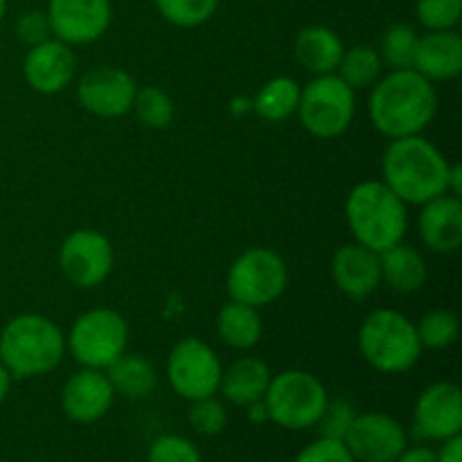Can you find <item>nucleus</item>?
<instances>
[{
    "label": "nucleus",
    "mask_w": 462,
    "mask_h": 462,
    "mask_svg": "<svg viewBox=\"0 0 462 462\" xmlns=\"http://www.w3.org/2000/svg\"><path fill=\"white\" fill-rule=\"evenodd\" d=\"M7 3L9 0H0V21H3L5 14H7Z\"/></svg>",
    "instance_id": "43"
},
{
    "label": "nucleus",
    "mask_w": 462,
    "mask_h": 462,
    "mask_svg": "<svg viewBox=\"0 0 462 462\" xmlns=\"http://www.w3.org/2000/svg\"><path fill=\"white\" fill-rule=\"evenodd\" d=\"M54 39L88 45L106 34L113 18L111 0H48L45 9Z\"/></svg>",
    "instance_id": "13"
},
{
    "label": "nucleus",
    "mask_w": 462,
    "mask_h": 462,
    "mask_svg": "<svg viewBox=\"0 0 462 462\" xmlns=\"http://www.w3.org/2000/svg\"><path fill=\"white\" fill-rule=\"evenodd\" d=\"M418 32L409 23H395L388 27L379 43V57L383 66H391L393 70H406L413 68L415 48H418Z\"/></svg>",
    "instance_id": "28"
},
{
    "label": "nucleus",
    "mask_w": 462,
    "mask_h": 462,
    "mask_svg": "<svg viewBox=\"0 0 462 462\" xmlns=\"http://www.w3.org/2000/svg\"><path fill=\"white\" fill-rule=\"evenodd\" d=\"M300 86L291 77H273L257 90L251 106L266 122H284L298 111Z\"/></svg>",
    "instance_id": "26"
},
{
    "label": "nucleus",
    "mask_w": 462,
    "mask_h": 462,
    "mask_svg": "<svg viewBox=\"0 0 462 462\" xmlns=\"http://www.w3.org/2000/svg\"><path fill=\"white\" fill-rule=\"evenodd\" d=\"M338 77L350 86L352 90H364L374 86L383 70V61L379 52L370 45H355L350 50H343V57L338 61Z\"/></svg>",
    "instance_id": "27"
},
{
    "label": "nucleus",
    "mask_w": 462,
    "mask_h": 462,
    "mask_svg": "<svg viewBox=\"0 0 462 462\" xmlns=\"http://www.w3.org/2000/svg\"><path fill=\"white\" fill-rule=\"evenodd\" d=\"M104 373H106L116 395L126 397V400H143V397H149L158 383L156 368L143 355H126L125 352Z\"/></svg>",
    "instance_id": "25"
},
{
    "label": "nucleus",
    "mask_w": 462,
    "mask_h": 462,
    "mask_svg": "<svg viewBox=\"0 0 462 462\" xmlns=\"http://www.w3.org/2000/svg\"><path fill=\"white\" fill-rule=\"evenodd\" d=\"M368 113L374 129L386 138L420 135L438 113L436 86L413 68L391 70L374 81Z\"/></svg>",
    "instance_id": "1"
},
{
    "label": "nucleus",
    "mask_w": 462,
    "mask_h": 462,
    "mask_svg": "<svg viewBox=\"0 0 462 462\" xmlns=\"http://www.w3.org/2000/svg\"><path fill=\"white\" fill-rule=\"evenodd\" d=\"M449 171L445 153L422 135L391 140L382 158V180L406 206H424L447 194Z\"/></svg>",
    "instance_id": "2"
},
{
    "label": "nucleus",
    "mask_w": 462,
    "mask_h": 462,
    "mask_svg": "<svg viewBox=\"0 0 462 462\" xmlns=\"http://www.w3.org/2000/svg\"><path fill=\"white\" fill-rule=\"evenodd\" d=\"M134 111L140 117V122L149 129H165L174 120V102L158 86L138 88L134 99Z\"/></svg>",
    "instance_id": "31"
},
{
    "label": "nucleus",
    "mask_w": 462,
    "mask_h": 462,
    "mask_svg": "<svg viewBox=\"0 0 462 462\" xmlns=\"http://www.w3.org/2000/svg\"><path fill=\"white\" fill-rule=\"evenodd\" d=\"M189 424L199 436H219L228 424V411H226L224 402L215 400V395L194 400L192 409H189Z\"/></svg>",
    "instance_id": "33"
},
{
    "label": "nucleus",
    "mask_w": 462,
    "mask_h": 462,
    "mask_svg": "<svg viewBox=\"0 0 462 462\" xmlns=\"http://www.w3.org/2000/svg\"><path fill=\"white\" fill-rule=\"evenodd\" d=\"M415 329H418V338L422 343V347H429V350H445V347H451L458 341L460 323L454 311L431 310L420 319Z\"/></svg>",
    "instance_id": "29"
},
{
    "label": "nucleus",
    "mask_w": 462,
    "mask_h": 462,
    "mask_svg": "<svg viewBox=\"0 0 462 462\" xmlns=\"http://www.w3.org/2000/svg\"><path fill=\"white\" fill-rule=\"evenodd\" d=\"M438 462H462V438L454 436L442 442V449L436 451Z\"/></svg>",
    "instance_id": "38"
},
{
    "label": "nucleus",
    "mask_w": 462,
    "mask_h": 462,
    "mask_svg": "<svg viewBox=\"0 0 462 462\" xmlns=\"http://www.w3.org/2000/svg\"><path fill=\"white\" fill-rule=\"evenodd\" d=\"M135 93H138V84L122 68H95L77 81V99L81 106L106 120L126 116L134 108Z\"/></svg>",
    "instance_id": "14"
},
{
    "label": "nucleus",
    "mask_w": 462,
    "mask_h": 462,
    "mask_svg": "<svg viewBox=\"0 0 462 462\" xmlns=\"http://www.w3.org/2000/svg\"><path fill=\"white\" fill-rule=\"evenodd\" d=\"M395 462H438L436 451L429 449V447H409L397 456Z\"/></svg>",
    "instance_id": "39"
},
{
    "label": "nucleus",
    "mask_w": 462,
    "mask_h": 462,
    "mask_svg": "<svg viewBox=\"0 0 462 462\" xmlns=\"http://www.w3.org/2000/svg\"><path fill=\"white\" fill-rule=\"evenodd\" d=\"M246 409H248V420H251L253 424H264L266 420H269V413H266L264 400L253 402V404H248Z\"/></svg>",
    "instance_id": "40"
},
{
    "label": "nucleus",
    "mask_w": 462,
    "mask_h": 462,
    "mask_svg": "<svg viewBox=\"0 0 462 462\" xmlns=\"http://www.w3.org/2000/svg\"><path fill=\"white\" fill-rule=\"evenodd\" d=\"M462 170L460 165H451V171H449V189H447V194H451V197H460L462 192Z\"/></svg>",
    "instance_id": "41"
},
{
    "label": "nucleus",
    "mask_w": 462,
    "mask_h": 462,
    "mask_svg": "<svg viewBox=\"0 0 462 462\" xmlns=\"http://www.w3.org/2000/svg\"><path fill=\"white\" fill-rule=\"evenodd\" d=\"M359 350L370 368L400 374L413 368L422 355L418 329L397 310H374L359 328Z\"/></svg>",
    "instance_id": "5"
},
{
    "label": "nucleus",
    "mask_w": 462,
    "mask_h": 462,
    "mask_svg": "<svg viewBox=\"0 0 462 462\" xmlns=\"http://www.w3.org/2000/svg\"><path fill=\"white\" fill-rule=\"evenodd\" d=\"M415 431L429 440L445 442L462 431V393L456 383L436 382L415 402Z\"/></svg>",
    "instance_id": "15"
},
{
    "label": "nucleus",
    "mask_w": 462,
    "mask_h": 462,
    "mask_svg": "<svg viewBox=\"0 0 462 462\" xmlns=\"http://www.w3.org/2000/svg\"><path fill=\"white\" fill-rule=\"evenodd\" d=\"M420 239L424 246L440 255L456 253L462 244V203L460 197L442 194L422 206L418 219Z\"/></svg>",
    "instance_id": "19"
},
{
    "label": "nucleus",
    "mask_w": 462,
    "mask_h": 462,
    "mask_svg": "<svg viewBox=\"0 0 462 462\" xmlns=\"http://www.w3.org/2000/svg\"><path fill=\"white\" fill-rule=\"evenodd\" d=\"M66 337L43 314H18L0 332V364L14 379L43 377L61 364Z\"/></svg>",
    "instance_id": "3"
},
{
    "label": "nucleus",
    "mask_w": 462,
    "mask_h": 462,
    "mask_svg": "<svg viewBox=\"0 0 462 462\" xmlns=\"http://www.w3.org/2000/svg\"><path fill=\"white\" fill-rule=\"evenodd\" d=\"M116 391L104 370L81 368L61 388V409L72 422L93 424L111 411Z\"/></svg>",
    "instance_id": "16"
},
{
    "label": "nucleus",
    "mask_w": 462,
    "mask_h": 462,
    "mask_svg": "<svg viewBox=\"0 0 462 462\" xmlns=\"http://www.w3.org/2000/svg\"><path fill=\"white\" fill-rule=\"evenodd\" d=\"M296 113L311 135L320 140L337 138L346 134L355 120V90L337 72L319 75L300 90Z\"/></svg>",
    "instance_id": "8"
},
{
    "label": "nucleus",
    "mask_w": 462,
    "mask_h": 462,
    "mask_svg": "<svg viewBox=\"0 0 462 462\" xmlns=\"http://www.w3.org/2000/svg\"><path fill=\"white\" fill-rule=\"evenodd\" d=\"M149 462H203L201 451L192 440L174 433L156 438L149 447Z\"/></svg>",
    "instance_id": "34"
},
{
    "label": "nucleus",
    "mask_w": 462,
    "mask_h": 462,
    "mask_svg": "<svg viewBox=\"0 0 462 462\" xmlns=\"http://www.w3.org/2000/svg\"><path fill=\"white\" fill-rule=\"evenodd\" d=\"M271 382V370L257 356H239L221 373L219 391L230 404L246 409L253 402L264 400Z\"/></svg>",
    "instance_id": "21"
},
{
    "label": "nucleus",
    "mask_w": 462,
    "mask_h": 462,
    "mask_svg": "<svg viewBox=\"0 0 462 462\" xmlns=\"http://www.w3.org/2000/svg\"><path fill=\"white\" fill-rule=\"evenodd\" d=\"M113 246L102 233L79 228L63 239L59 248V266L75 287L93 289L108 278L113 269Z\"/></svg>",
    "instance_id": "11"
},
{
    "label": "nucleus",
    "mask_w": 462,
    "mask_h": 462,
    "mask_svg": "<svg viewBox=\"0 0 462 462\" xmlns=\"http://www.w3.org/2000/svg\"><path fill=\"white\" fill-rule=\"evenodd\" d=\"M293 462H356L343 440L334 438H319L311 445H307Z\"/></svg>",
    "instance_id": "37"
},
{
    "label": "nucleus",
    "mask_w": 462,
    "mask_h": 462,
    "mask_svg": "<svg viewBox=\"0 0 462 462\" xmlns=\"http://www.w3.org/2000/svg\"><path fill=\"white\" fill-rule=\"evenodd\" d=\"M334 284L350 300H364L382 284V262L379 253L352 242L338 248L329 264Z\"/></svg>",
    "instance_id": "18"
},
{
    "label": "nucleus",
    "mask_w": 462,
    "mask_h": 462,
    "mask_svg": "<svg viewBox=\"0 0 462 462\" xmlns=\"http://www.w3.org/2000/svg\"><path fill=\"white\" fill-rule=\"evenodd\" d=\"M413 70L429 81H451L462 72V36L456 30L427 32L418 39Z\"/></svg>",
    "instance_id": "20"
},
{
    "label": "nucleus",
    "mask_w": 462,
    "mask_h": 462,
    "mask_svg": "<svg viewBox=\"0 0 462 462\" xmlns=\"http://www.w3.org/2000/svg\"><path fill=\"white\" fill-rule=\"evenodd\" d=\"M346 219L355 242L374 253L404 242L409 230L406 203L383 180H364L347 194Z\"/></svg>",
    "instance_id": "4"
},
{
    "label": "nucleus",
    "mask_w": 462,
    "mask_h": 462,
    "mask_svg": "<svg viewBox=\"0 0 462 462\" xmlns=\"http://www.w3.org/2000/svg\"><path fill=\"white\" fill-rule=\"evenodd\" d=\"M289 282L287 262L273 248H248L228 269L230 300L244 302L255 310L271 305L284 293Z\"/></svg>",
    "instance_id": "9"
},
{
    "label": "nucleus",
    "mask_w": 462,
    "mask_h": 462,
    "mask_svg": "<svg viewBox=\"0 0 462 462\" xmlns=\"http://www.w3.org/2000/svg\"><path fill=\"white\" fill-rule=\"evenodd\" d=\"M343 445L356 462H395L409 445L406 429L386 413L355 415Z\"/></svg>",
    "instance_id": "12"
},
{
    "label": "nucleus",
    "mask_w": 462,
    "mask_h": 462,
    "mask_svg": "<svg viewBox=\"0 0 462 462\" xmlns=\"http://www.w3.org/2000/svg\"><path fill=\"white\" fill-rule=\"evenodd\" d=\"M129 343V325L108 307L88 310L72 323L66 347L81 368L106 370L120 359Z\"/></svg>",
    "instance_id": "7"
},
{
    "label": "nucleus",
    "mask_w": 462,
    "mask_h": 462,
    "mask_svg": "<svg viewBox=\"0 0 462 462\" xmlns=\"http://www.w3.org/2000/svg\"><path fill=\"white\" fill-rule=\"evenodd\" d=\"M221 365L217 352L201 338H180L167 356V379L183 400H203L219 393Z\"/></svg>",
    "instance_id": "10"
},
{
    "label": "nucleus",
    "mask_w": 462,
    "mask_h": 462,
    "mask_svg": "<svg viewBox=\"0 0 462 462\" xmlns=\"http://www.w3.org/2000/svg\"><path fill=\"white\" fill-rule=\"evenodd\" d=\"M217 332L226 346L235 350H251L260 343L264 325L255 307L230 300L217 314Z\"/></svg>",
    "instance_id": "24"
},
{
    "label": "nucleus",
    "mask_w": 462,
    "mask_h": 462,
    "mask_svg": "<svg viewBox=\"0 0 462 462\" xmlns=\"http://www.w3.org/2000/svg\"><path fill=\"white\" fill-rule=\"evenodd\" d=\"M12 374H9V370L5 368L3 364H0V404H3L5 400H7L9 395V388H12Z\"/></svg>",
    "instance_id": "42"
},
{
    "label": "nucleus",
    "mask_w": 462,
    "mask_h": 462,
    "mask_svg": "<svg viewBox=\"0 0 462 462\" xmlns=\"http://www.w3.org/2000/svg\"><path fill=\"white\" fill-rule=\"evenodd\" d=\"M77 57L72 45L59 39H48L27 50L23 61V77L32 90L41 95H57L72 81Z\"/></svg>",
    "instance_id": "17"
},
{
    "label": "nucleus",
    "mask_w": 462,
    "mask_h": 462,
    "mask_svg": "<svg viewBox=\"0 0 462 462\" xmlns=\"http://www.w3.org/2000/svg\"><path fill=\"white\" fill-rule=\"evenodd\" d=\"M355 409H352V404L347 400H332L328 402V406H325L323 415H320V420L316 422V427H319L320 431V438H334V440H343L347 433V429H350L352 420H355Z\"/></svg>",
    "instance_id": "35"
},
{
    "label": "nucleus",
    "mask_w": 462,
    "mask_h": 462,
    "mask_svg": "<svg viewBox=\"0 0 462 462\" xmlns=\"http://www.w3.org/2000/svg\"><path fill=\"white\" fill-rule=\"evenodd\" d=\"M343 41L332 27L310 25L302 27L296 36V52L298 63L311 75H332L337 72L338 61L343 57Z\"/></svg>",
    "instance_id": "22"
},
{
    "label": "nucleus",
    "mask_w": 462,
    "mask_h": 462,
    "mask_svg": "<svg viewBox=\"0 0 462 462\" xmlns=\"http://www.w3.org/2000/svg\"><path fill=\"white\" fill-rule=\"evenodd\" d=\"M16 36L27 48H34V45L52 39V27H50L48 14L43 9H32V12L21 14L16 21Z\"/></svg>",
    "instance_id": "36"
},
{
    "label": "nucleus",
    "mask_w": 462,
    "mask_h": 462,
    "mask_svg": "<svg viewBox=\"0 0 462 462\" xmlns=\"http://www.w3.org/2000/svg\"><path fill=\"white\" fill-rule=\"evenodd\" d=\"M379 262H382V280L397 293L420 291L429 278L427 260L422 253L404 242L379 253Z\"/></svg>",
    "instance_id": "23"
},
{
    "label": "nucleus",
    "mask_w": 462,
    "mask_h": 462,
    "mask_svg": "<svg viewBox=\"0 0 462 462\" xmlns=\"http://www.w3.org/2000/svg\"><path fill=\"white\" fill-rule=\"evenodd\" d=\"M415 16L427 32L456 30L462 16V0H415Z\"/></svg>",
    "instance_id": "32"
},
{
    "label": "nucleus",
    "mask_w": 462,
    "mask_h": 462,
    "mask_svg": "<svg viewBox=\"0 0 462 462\" xmlns=\"http://www.w3.org/2000/svg\"><path fill=\"white\" fill-rule=\"evenodd\" d=\"M158 14L176 27H199L215 16L219 0H153Z\"/></svg>",
    "instance_id": "30"
},
{
    "label": "nucleus",
    "mask_w": 462,
    "mask_h": 462,
    "mask_svg": "<svg viewBox=\"0 0 462 462\" xmlns=\"http://www.w3.org/2000/svg\"><path fill=\"white\" fill-rule=\"evenodd\" d=\"M329 397L319 377L305 370H284L271 377L264 395L269 420L289 431L316 427Z\"/></svg>",
    "instance_id": "6"
}]
</instances>
